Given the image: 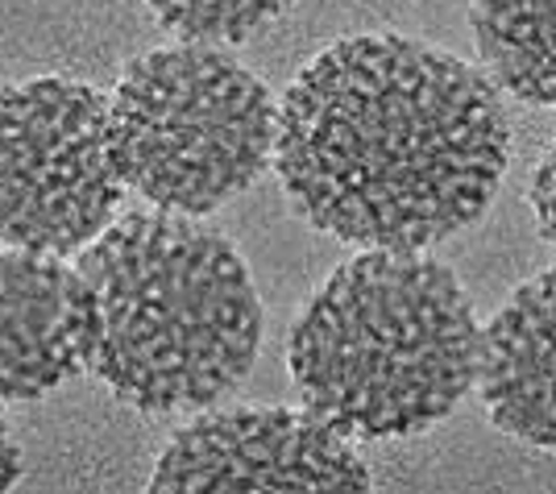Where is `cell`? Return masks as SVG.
<instances>
[{
	"label": "cell",
	"instance_id": "cell-1",
	"mask_svg": "<svg viewBox=\"0 0 556 494\" xmlns=\"http://www.w3.org/2000/svg\"><path fill=\"white\" fill-rule=\"evenodd\" d=\"M510 159L498 84L403 34L320 50L278 104V183L362 250H428L490 208Z\"/></svg>",
	"mask_w": 556,
	"mask_h": 494
},
{
	"label": "cell",
	"instance_id": "cell-2",
	"mask_svg": "<svg viewBox=\"0 0 556 494\" xmlns=\"http://www.w3.org/2000/svg\"><path fill=\"white\" fill-rule=\"evenodd\" d=\"M96 300L92 370L146 416L232 395L262 350V300L237 245L184 212H129L79 254Z\"/></svg>",
	"mask_w": 556,
	"mask_h": 494
},
{
	"label": "cell",
	"instance_id": "cell-3",
	"mask_svg": "<svg viewBox=\"0 0 556 494\" xmlns=\"http://www.w3.org/2000/svg\"><path fill=\"white\" fill-rule=\"evenodd\" d=\"M478 316L462 279L419 250L341 262L291 325L287 362L307 411L349 441L448 420L478 382Z\"/></svg>",
	"mask_w": 556,
	"mask_h": 494
},
{
	"label": "cell",
	"instance_id": "cell-4",
	"mask_svg": "<svg viewBox=\"0 0 556 494\" xmlns=\"http://www.w3.org/2000/svg\"><path fill=\"white\" fill-rule=\"evenodd\" d=\"M109 134L125 188L163 212L208 216L275 163L278 104L241 59L179 38L121 71Z\"/></svg>",
	"mask_w": 556,
	"mask_h": 494
},
{
	"label": "cell",
	"instance_id": "cell-5",
	"mask_svg": "<svg viewBox=\"0 0 556 494\" xmlns=\"http://www.w3.org/2000/svg\"><path fill=\"white\" fill-rule=\"evenodd\" d=\"M121 200L109 96L71 75L0 84V245L84 254Z\"/></svg>",
	"mask_w": 556,
	"mask_h": 494
},
{
	"label": "cell",
	"instance_id": "cell-6",
	"mask_svg": "<svg viewBox=\"0 0 556 494\" xmlns=\"http://www.w3.org/2000/svg\"><path fill=\"white\" fill-rule=\"evenodd\" d=\"M370 466L307 407H229L187 420L150 491H370Z\"/></svg>",
	"mask_w": 556,
	"mask_h": 494
},
{
	"label": "cell",
	"instance_id": "cell-7",
	"mask_svg": "<svg viewBox=\"0 0 556 494\" xmlns=\"http://www.w3.org/2000/svg\"><path fill=\"white\" fill-rule=\"evenodd\" d=\"M96 341V300L59 254L0 245V400L29 403L75 378Z\"/></svg>",
	"mask_w": 556,
	"mask_h": 494
},
{
	"label": "cell",
	"instance_id": "cell-8",
	"mask_svg": "<svg viewBox=\"0 0 556 494\" xmlns=\"http://www.w3.org/2000/svg\"><path fill=\"white\" fill-rule=\"evenodd\" d=\"M494 428L556 448V270L519 282L478 337V382Z\"/></svg>",
	"mask_w": 556,
	"mask_h": 494
},
{
	"label": "cell",
	"instance_id": "cell-9",
	"mask_svg": "<svg viewBox=\"0 0 556 494\" xmlns=\"http://www.w3.org/2000/svg\"><path fill=\"white\" fill-rule=\"evenodd\" d=\"M469 22L490 79L523 104L556 109V0H473Z\"/></svg>",
	"mask_w": 556,
	"mask_h": 494
},
{
	"label": "cell",
	"instance_id": "cell-10",
	"mask_svg": "<svg viewBox=\"0 0 556 494\" xmlns=\"http://www.w3.org/2000/svg\"><path fill=\"white\" fill-rule=\"evenodd\" d=\"M154 22L187 42H245L295 0H146Z\"/></svg>",
	"mask_w": 556,
	"mask_h": 494
},
{
	"label": "cell",
	"instance_id": "cell-11",
	"mask_svg": "<svg viewBox=\"0 0 556 494\" xmlns=\"http://www.w3.org/2000/svg\"><path fill=\"white\" fill-rule=\"evenodd\" d=\"M528 204H532L535 229L553 245L556 254V141L544 150V159L535 163L532 183H528Z\"/></svg>",
	"mask_w": 556,
	"mask_h": 494
},
{
	"label": "cell",
	"instance_id": "cell-12",
	"mask_svg": "<svg viewBox=\"0 0 556 494\" xmlns=\"http://www.w3.org/2000/svg\"><path fill=\"white\" fill-rule=\"evenodd\" d=\"M22 448L9 432V420H4V400H0V491H13L22 482Z\"/></svg>",
	"mask_w": 556,
	"mask_h": 494
}]
</instances>
